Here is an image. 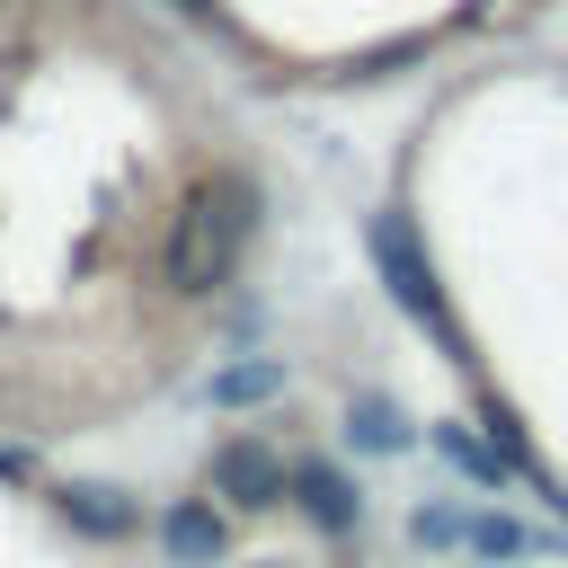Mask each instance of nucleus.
<instances>
[{
  "mask_svg": "<svg viewBox=\"0 0 568 568\" xmlns=\"http://www.w3.org/2000/svg\"><path fill=\"white\" fill-rule=\"evenodd\" d=\"M293 488H302V515H311L320 532H355L364 497H355V488H346V479H337L328 462H302V470H293Z\"/></svg>",
  "mask_w": 568,
  "mask_h": 568,
  "instance_id": "39448f33",
  "label": "nucleus"
},
{
  "mask_svg": "<svg viewBox=\"0 0 568 568\" xmlns=\"http://www.w3.org/2000/svg\"><path fill=\"white\" fill-rule=\"evenodd\" d=\"M248 178H204L178 213H169V240H160V275H169V293H213L222 275H231V257H240V240H248Z\"/></svg>",
  "mask_w": 568,
  "mask_h": 568,
  "instance_id": "f257e3e1",
  "label": "nucleus"
},
{
  "mask_svg": "<svg viewBox=\"0 0 568 568\" xmlns=\"http://www.w3.org/2000/svg\"><path fill=\"white\" fill-rule=\"evenodd\" d=\"M222 541H231V532H222V515H213L204 497H186V506L160 515V550H169V568H213Z\"/></svg>",
  "mask_w": 568,
  "mask_h": 568,
  "instance_id": "20e7f679",
  "label": "nucleus"
},
{
  "mask_svg": "<svg viewBox=\"0 0 568 568\" xmlns=\"http://www.w3.org/2000/svg\"><path fill=\"white\" fill-rule=\"evenodd\" d=\"M408 532H417V541H462V515H426V506H417Z\"/></svg>",
  "mask_w": 568,
  "mask_h": 568,
  "instance_id": "9b49d317",
  "label": "nucleus"
},
{
  "mask_svg": "<svg viewBox=\"0 0 568 568\" xmlns=\"http://www.w3.org/2000/svg\"><path fill=\"white\" fill-rule=\"evenodd\" d=\"M435 444H444V453H453V462H462V470H470V479H488V488H497V479H506V453H488V444H470V435H462V426H435Z\"/></svg>",
  "mask_w": 568,
  "mask_h": 568,
  "instance_id": "1a4fd4ad",
  "label": "nucleus"
},
{
  "mask_svg": "<svg viewBox=\"0 0 568 568\" xmlns=\"http://www.w3.org/2000/svg\"><path fill=\"white\" fill-rule=\"evenodd\" d=\"M62 515H71L80 532H98V541L133 532V506H115V488H62Z\"/></svg>",
  "mask_w": 568,
  "mask_h": 568,
  "instance_id": "423d86ee",
  "label": "nucleus"
},
{
  "mask_svg": "<svg viewBox=\"0 0 568 568\" xmlns=\"http://www.w3.org/2000/svg\"><path fill=\"white\" fill-rule=\"evenodd\" d=\"M462 541H470V550H488V559H515V550H524V532H515L506 515H479V524H462Z\"/></svg>",
  "mask_w": 568,
  "mask_h": 568,
  "instance_id": "9d476101",
  "label": "nucleus"
},
{
  "mask_svg": "<svg viewBox=\"0 0 568 568\" xmlns=\"http://www.w3.org/2000/svg\"><path fill=\"white\" fill-rule=\"evenodd\" d=\"M213 497H231L240 515L275 506V497H284V453L257 444V435H231V444L213 453Z\"/></svg>",
  "mask_w": 568,
  "mask_h": 568,
  "instance_id": "7ed1b4c3",
  "label": "nucleus"
},
{
  "mask_svg": "<svg viewBox=\"0 0 568 568\" xmlns=\"http://www.w3.org/2000/svg\"><path fill=\"white\" fill-rule=\"evenodd\" d=\"M373 266H382V284H390V302L408 311V320H426L453 355H462V328H453V311H444V284H435V266L417 257V240H408V222L399 213H373Z\"/></svg>",
  "mask_w": 568,
  "mask_h": 568,
  "instance_id": "f03ea898",
  "label": "nucleus"
},
{
  "mask_svg": "<svg viewBox=\"0 0 568 568\" xmlns=\"http://www.w3.org/2000/svg\"><path fill=\"white\" fill-rule=\"evenodd\" d=\"M266 390H284V364H275V355H257V364H231V373H213V408H248V399H266Z\"/></svg>",
  "mask_w": 568,
  "mask_h": 568,
  "instance_id": "0eeeda50",
  "label": "nucleus"
},
{
  "mask_svg": "<svg viewBox=\"0 0 568 568\" xmlns=\"http://www.w3.org/2000/svg\"><path fill=\"white\" fill-rule=\"evenodd\" d=\"M346 435H355L364 453H399V444H408V426H399L390 399H355V408H346Z\"/></svg>",
  "mask_w": 568,
  "mask_h": 568,
  "instance_id": "6e6552de",
  "label": "nucleus"
},
{
  "mask_svg": "<svg viewBox=\"0 0 568 568\" xmlns=\"http://www.w3.org/2000/svg\"><path fill=\"white\" fill-rule=\"evenodd\" d=\"M169 9H178V18H213V0H169Z\"/></svg>",
  "mask_w": 568,
  "mask_h": 568,
  "instance_id": "f8f14e48",
  "label": "nucleus"
}]
</instances>
